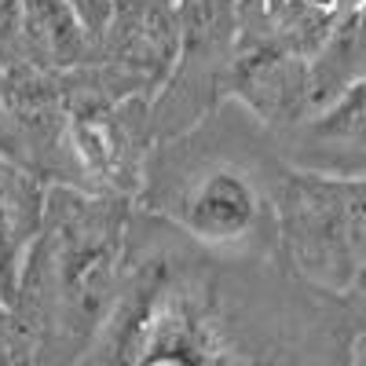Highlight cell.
<instances>
[{"label": "cell", "mask_w": 366, "mask_h": 366, "mask_svg": "<svg viewBox=\"0 0 366 366\" xmlns=\"http://www.w3.org/2000/svg\"><path fill=\"white\" fill-rule=\"evenodd\" d=\"M125 205L63 183L48 194V220L26 260L11 304L22 359L34 352H84L121 293Z\"/></svg>", "instance_id": "obj_1"}, {"label": "cell", "mask_w": 366, "mask_h": 366, "mask_svg": "<svg viewBox=\"0 0 366 366\" xmlns=\"http://www.w3.org/2000/svg\"><path fill=\"white\" fill-rule=\"evenodd\" d=\"M279 246L297 279L352 297L366 271V179L290 165L271 183Z\"/></svg>", "instance_id": "obj_2"}, {"label": "cell", "mask_w": 366, "mask_h": 366, "mask_svg": "<svg viewBox=\"0 0 366 366\" xmlns=\"http://www.w3.org/2000/svg\"><path fill=\"white\" fill-rule=\"evenodd\" d=\"M84 359L96 362H150V366H217L234 362V348L220 322L205 312L165 267H143L121 286L114 312Z\"/></svg>", "instance_id": "obj_3"}, {"label": "cell", "mask_w": 366, "mask_h": 366, "mask_svg": "<svg viewBox=\"0 0 366 366\" xmlns=\"http://www.w3.org/2000/svg\"><path fill=\"white\" fill-rule=\"evenodd\" d=\"M183 48L179 0H114L88 66L59 74L66 99L154 103Z\"/></svg>", "instance_id": "obj_4"}, {"label": "cell", "mask_w": 366, "mask_h": 366, "mask_svg": "<svg viewBox=\"0 0 366 366\" xmlns=\"http://www.w3.org/2000/svg\"><path fill=\"white\" fill-rule=\"evenodd\" d=\"M150 209L165 212L183 234L212 249H242L260 234L279 242L271 191H260V183L231 162L191 165L187 176L154 194Z\"/></svg>", "instance_id": "obj_5"}, {"label": "cell", "mask_w": 366, "mask_h": 366, "mask_svg": "<svg viewBox=\"0 0 366 366\" xmlns=\"http://www.w3.org/2000/svg\"><path fill=\"white\" fill-rule=\"evenodd\" d=\"M183 48L169 84L150 103V129L162 136L187 132L224 99V81L242 34V0H179Z\"/></svg>", "instance_id": "obj_6"}, {"label": "cell", "mask_w": 366, "mask_h": 366, "mask_svg": "<svg viewBox=\"0 0 366 366\" xmlns=\"http://www.w3.org/2000/svg\"><path fill=\"white\" fill-rule=\"evenodd\" d=\"M290 165L366 179V77L282 132Z\"/></svg>", "instance_id": "obj_7"}, {"label": "cell", "mask_w": 366, "mask_h": 366, "mask_svg": "<svg viewBox=\"0 0 366 366\" xmlns=\"http://www.w3.org/2000/svg\"><path fill=\"white\" fill-rule=\"evenodd\" d=\"M48 194L41 172L0 150V293L8 304H15L26 260L44 231Z\"/></svg>", "instance_id": "obj_8"}, {"label": "cell", "mask_w": 366, "mask_h": 366, "mask_svg": "<svg viewBox=\"0 0 366 366\" xmlns=\"http://www.w3.org/2000/svg\"><path fill=\"white\" fill-rule=\"evenodd\" d=\"M26 37H22V0H0V70H22Z\"/></svg>", "instance_id": "obj_9"}, {"label": "cell", "mask_w": 366, "mask_h": 366, "mask_svg": "<svg viewBox=\"0 0 366 366\" xmlns=\"http://www.w3.org/2000/svg\"><path fill=\"white\" fill-rule=\"evenodd\" d=\"M11 359H22V348H19V330H15L11 304L0 293V362H11Z\"/></svg>", "instance_id": "obj_10"}, {"label": "cell", "mask_w": 366, "mask_h": 366, "mask_svg": "<svg viewBox=\"0 0 366 366\" xmlns=\"http://www.w3.org/2000/svg\"><path fill=\"white\" fill-rule=\"evenodd\" d=\"M70 4L77 8V15L84 19V26L99 37V29H103V26H107V19H110L114 0H70Z\"/></svg>", "instance_id": "obj_11"}, {"label": "cell", "mask_w": 366, "mask_h": 366, "mask_svg": "<svg viewBox=\"0 0 366 366\" xmlns=\"http://www.w3.org/2000/svg\"><path fill=\"white\" fill-rule=\"evenodd\" d=\"M362 312H366V304H362Z\"/></svg>", "instance_id": "obj_12"}]
</instances>
